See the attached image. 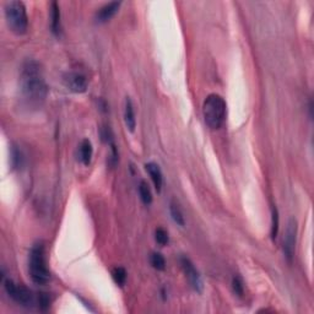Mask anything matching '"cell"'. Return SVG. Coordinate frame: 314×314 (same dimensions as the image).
<instances>
[{
  "label": "cell",
  "instance_id": "cell-12",
  "mask_svg": "<svg viewBox=\"0 0 314 314\" xmlns=\"http://www.w3.org/2000/svg\"><path fill=\"white\" fill-rule=\"evenodd\" d=\"M124 123L130 132H134L136 128V118H135V108H134L133 101L130 97H127L126 104H124Z\"/></svg>",
  "mask_w": 314,
  "mask_h": 314
},
{
  "label": "cell",
  "instance_id": "cell-11",
  "mask_svg": "<svg viewBox=\"0 0 314 314\" xmlns=\"http://www.w3.org/2000/svg\"><path fill=\"white\" fill-rule=\"evenodd\" d=\"M92 155H94V147H92L91 141L89 139H84L78 145L77 150V157L81 162L85 166H89L91 164Z\"/></svg>",
  "mask_w": 314,
  "mask_h": 314
},
{
  "label": "cell",
  "instance_id": "cell-21",
  "mask_svg": "<svg viewBox=\"0 0 314 314\" xmlns=\"http://www.w3.org/2000/svg\"><path fill=\"white\" fill-rule=\"evenodd\" d=\"M11 162H13V166L14 168L19 167L20 164H21V153H20V151H17L16 149L13 150V153H11Z\"/></svg>",
  "mask_w": 314,
  "mask_h": 314
},
{
  "label": "cell",
  "instance_id": "cell-2",
  "mask_svg": "<svg viewBox=\"0 0 314 314\" xmlns=\"http://www.w3.org/2000/svg\"><path fill=\"white\" fill-rule=\"evenodd\" d=\"M203 114L206 126L211 129H219L225 123L227 114L226 101L220 95H209L203 104Z\"/></svg>",
  "mask_w": 314,
  "mask_h": 314
},
{
  "label": "cell",
  "instance_id": "cell-3",
  "mask_svg": "<svg viewBox=\"0 0 314 314\" xmlns=\"http://www.w3.org/2000/svg\"><path fill=\"white\" fill-rule=\"evenodd\" d=\"M28 270L32 281L37 285L47 284L51 279V271L47 266L46 260V251L42 242H38L32 247L30 252V261H28Z\"/></svg>",
  "mask_w": 314,
  "mask_h": 314
},
{
  "label": "cell",
  "instance_id": "cell-5",
  "mask_svg": "<svg viewBox=\"0 0 314 314\" xmlns=\"http://www.w3.org/2000/svg\"><path fill=\"white\" fill-rule=\"evenodd\" d=\"M3 285H4V290L8 293L9 297L13 298L20 306L30 308L36 303L33 292L24 286V285H17L11 279L4 278H3Z\"/></svg>",
  "mask_w": 314,
  "mask_h": 314
},
{
  "label": "cell",
  "instance_id": "cell-17",
  "mask_svg": "<svg viewBox=\"0 0 314 314\" xmlns=\"http://www.w3.org/2000/svg\"><path fill=\"white\" fill-rule=\"evenodd\" d=\"M112 278L114 280V283L119 285V286H123L127 281V271L124 267L117 266L112 270Z\"/></svg>",
  "mask_w": 314,
  "mask_h": 314
},
{
  "label": "cell",
  "instance_id": "cell-6",
  "mask_svg": "<svg viewBox=\"0 0 314 314\" xmlns=\"http://www.w3.org/2000/svg\"><path fill=\"white\" fill-rule=\"evenodd\" d=\"M64 85L69 91L75 94H84L89 87V78L85 74L78 71H69L63 77Z\"/></svg>",
  "mask_w": 314,
  "mask_h": 314
},
{
  "label": "cell",
  "instance_id": "cell-14",
  "mask_svg": "<svg viewBox=\"0 0 314 314\" xmlns=\"http://www.w3.org/2000/svg\"><path fill=\"white\" fill-rule=\"evenodd\" d=\"M139 194L145 205H150L152 203V193H151V189L147 184V182L141 181L139 184Z\"/></svg>",
  "mask_w": 314,
  "mask_h": 314
},
{
  "label": "cell",
  "instance_id": "cell-16",
  "mask_svg": "<svg viewBox=\"0 0 314 314\" xmlns=\"http://www.w3.org/2000/svg\"><path fill=\"white\" fill-rule=\"evenodd\" d=\"M150 264H151V265H152L153 269L160 270V271H162V270L166 269L165 257L161 254V253H159V252L151 253V255H150Z\"/></svg>",
  "mask_w": 314,
  "mask_h": 314
},
{
  "label": "cell",
  "instance_id": "cell-1",
  "mask_svg": "<svg viewBox=\"0 0 314 314\" xmlns=\"http://www.w3.org/2000/svg\"><path fill=\"white\" fill-rule=\"evenodd\" d=\"M21 95L26 103L31 107H38L45 102L48 94V87L42 75L40 64L28 60L24 64L20 78Z\"/></svg>",
  "mask_w": 314,
  "mask_h": 314
},
{
  "label": "cell",
  "instance_id": "cell-7",
  "mask_svg": "<svg viewBox=\"0 0 314 314\" xmlns=\"http://www.w3.org/2000/svg\"><path fill=\"white\" fill-rule=\"evenodd\" d=\"M296 238H297V222H296L295 219H291L289 223H287L283 243L285 257L287 258L289 261H292L293 255H295Z\"/></svg>",
  "mask_w": 314,
  "mask_h": 314
},
{
  "label": "cell",
  "instance_id": "cell-9",
  "mask_svg": "<svg viewBox=\"0 0 314 314\" xmlns=\"http://www.w3.org/2000/svg\"><path fill=\"white\" fill-rule=\"evenodd\" d=\"M121 5V2H110L108 4L103 5V7L96 13V20H97V22L103 24V22L109 21V20L118 13Z\"/></svg>",
  "mask_w": 314,
  "mask_h": 314
},
{
  "label": "cell",
  "instance_id": "cell-13",
  "mask_svg": "<svg viewBox=\"0 0 314 314\" xmlns=\"http://www.w3.org/2000/svg\"><path fill=\"white\" fill-rule=\"evenodd\" d=\"M51 28L55 36L60 33V9L57 2L51 4Z\"/></svg>",
  "mask_w": 314,
  "mask_h": 314
},
{
  "label": "cell",
  "instance_id": "cell-20",
  "mask_svg": "<svg viewBox=\"0 0 314 314\" xmlns=\"http://www.w3.org/2000/svg\"><path fill=\"white\" fill-rule=\"evenodd\" d=\"M279 232V212L278 209L272 208V215H271V238L275 240L278 237Z\"/></svg>",
  "mask_w": 314,
  "mask_h": 314
},
{
  "label": "cell",
  "instance_id": "cell-19",
  "mask_svg": "<svg viewBox=\"0 0 314 314\" xmlns=\"http://www.w3.org/2000/svg\"><path fill=\"white\" fill-rule=\"evenodd\" d=\"M232 289L233 292L240 297H242L244 295V283L241 276H234L233 280H232Z\"/></svg>",
  "mask_w": 314,
  "mask_h": 314
},
{
  "label": "cell",
  "instance_id": "cell-18",
  "mask_svg": "<svg viewBox=\"0 0 314 314\" xmlns=\"http://www.w3.org/2000/svg\"><path fill=\"white\" fill-rule=\"evenodd\" d=\"M155 241L161 247H165L166 244H168V241H170V238H168L167 231H166V229L162 228V227L156 228V231H155Z\"/></svg>",
  "mask_w": 314,
  "mask_h": 314
},
{
  "label": "cell",
  "instance_id": "cell-4",
  "mask_svg": "<svg viewBox=\"0 0 314 314\" xmlns=\"http://www.w3.org/2000/svg\"><path fill=\"white\" fill-rule=\"evenodd\" d=\"M5 20L8 27L13 33L17 36H22L27 32L28 17L26 13V8L22 2H9L5 4Z\"/></svg>",
  "mask_w": 314,
  "mask_h": 314
},
{
  "label": "cell",
  "instance_id": "cell-8",
  "mask_svg": "<svg viewBox=\"0 0 314 314\" xmlns=\"http://www.w3.org/2000/svg\"><path fill=\"white\" fill-rule=\"evenodd\" d=\"M179 261H181L183 271H184V274H185V276H187L189 284H190V286L193 287V290L197 291V292H199V293L202 292L203 291L202 276H200L199 271H198V270L195 269L194 264L191 263V260L187 257H181Z\"/></svg>",
  "mask_w": 314,
  "mask_h": 314
},
{
  "label": "cell",
  "instance_id": "cell-15",
  "mask_svg": "<svg viewBox=\"0 0 314 314\" xmlns=\"http://www.w3.org/2000/svg\"><path fill=\"white\" fill-rule=\"evenodd\" d=\"M170 212H171V216H172L173 221L177 223V225L184 226V223H185L184 216H183V212L181 210V208L178 206V204H176L174 202L171 203L170 204Z\"/></svg>",
  "mask_w": 314,
  "mask_h": 314
},
{
  "label": "cell",
  "instance_id": "cell-10",
  "mask_svg": "<svg viewBox=\"0 0 314 314\" xmlns=\"http://www.w3.org/2000/svg\"><path fill=\"white\" fill-rule=\"evenodd\" d=\"M145 170H146V172L151 177V181L155 185L156 190L160 193L162 189V184H164V176H162L159 165L155 164V162H149V164L145 165Z\"/></svg>",
  "mask_w": 314,
  "mask_h": 314
}]
</instances>
